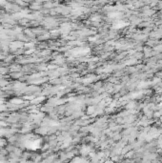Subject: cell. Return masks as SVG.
Wrapping results in <instances>:
<instances>
[{"label":"cell","instance_id":"obj_1","mask_svg":"<svg viewBox=\"0 0 162 163\" xmlns=\"http://www.w3.org/2000/svg\"><path fill=\"white\" fill-rule=\"evenodd\" d=\"M125 25H126V24L124 23V22L120 21V22H118V23H117L116 25H114V26H113V28H115V29H120V28L124 27Z\"/></svg>","mask_w":162,"mask_h":163}]
</instances>
